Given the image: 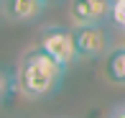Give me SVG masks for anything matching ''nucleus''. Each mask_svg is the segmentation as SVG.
<instances>
[{"label":"nucleus","instance_id":"9d476101","mask_svg":"<svg viewBox=\"0 0 125 118\" xmlns=\"http://www.w3.org/2000/svg\"><path fill=\"white\" fill-rule=\"evenodd\" d=\"M43 3H49V0H43Z\"/></svg>","mask_w":125,"mask_h":118},{"label":"nucleus","instance_id":"7ed1b4c3","mask_svg":"<svg viewBox=\"0 0 125 118\" xmlns=\"http://www.w3.org/2000/svg\"><path fill=\"white\" fill-rule=\"evenodd\" d=\"M74 44L79 59H97L110 52V39H107L102 23L97 26H74Z\"/></svg>","mask_w":125,"mask_h":118},{"label":"nucleus","instance_id":"20e7f679","mask_svg":"<svg viewBox=\"0 0 125 118\" xmlns=\"http://www.w3.org/2000/svg\"><path fill=\"white\" fill-rule=\"evenodd\" d=\"M110 18V0H72L69 21L72 26H97Z\"/></svg>","mask_w":125,"mask_h":118},{"label":"nucleus","instance_id":"6e6552de","mask_svg":"<svg viewBox=\"0 0 125 118\" xmlns=\"http://www.w3.org/2000/svg\"><path fill=\"white\" fill-rule=\"evenodd\" d=\"M8 92H10V77L5 75L3 69H0V100L8 98Z\"/></svg>","mask_w":125,"mask_h":118},{"label":"nucleus","instance_id":"423d86ee","mask_svg":"<svg viewBox=\"0 0 125 118\" xmlns=\"http://www.w3.org/2000/svg\"><path fill=\"white\" fill-rule=\"evenodd\" d=\"M105 75L115 85H125V46H115V49L107 52Z\"/></svg>","mask_w":125,"mask_h":118},{"label":"nucleus","instance_id":"f257e3e1","mask_svg":"<svg viewBox=\"0 0 125 118\" xmlns=\"http://www.w3.org/2000/svg\"><path fill=\"white\" fill-rule=\"evenodd\" d=\"M64 75H66V67L51 59L43 49L33 46L23 54V59L18 64V90L21 95H26L31 100L49 98L61 87Z\"/></svg>","mask_w":125,"mask_h":118},{"label":"nucleus","instance_id":"f03ea898","mask_svg":"<svg viewBox=\"0 0 125 118\" xmlns=\"http://www.w3.org/2000/svg\"><path fill=\"white\" fill-rule=\"evenodd\" d=\"M38 49H43L51 59H56L66 69L79 59L77 44H74V31L66 28V26H46L38 33Z\"/></svg>","mask_w":125,"mask_h":118},{"label":"nucleus","instance_id":"1a4fd4ad","mask_svg":"<svg viewBox=\"0 0 125 118\" xmlns=\"http://www.w3.org/2000/svg\"><path fill=\"white\" fill-rule=\"evenodd\" d=\"M110 118H125V105H117V108H112Z\"/></svg>","mask_w":125,"mask_h":118},{"label":"nucleus","instance_id":"39448f33","mask_svg":"<svg viewBox=\"0 0 125 118\" xmlns=\"http://www.w3.org/2000/svg\"><path fill=\"white\" fill-rule=\"evenodd\" d=\"M43 0H3V13L13 21H31L43 10Z\"/></svg>","mask_w":125,"mask_h":118},{"label":"nucleus","instance_id":"0eeeda50","mask_svg":"<svg viewBox=\"0 0 125 118\" xmlns=\"http://www.w3.org/2000/svg\"><path fill=\"white\" fill-rule=\"evenodd\" d=\"M110 21L117 31H125V0H110Z\"/></svg>","mask_w":125,"mask_h":118}]
</instances>
